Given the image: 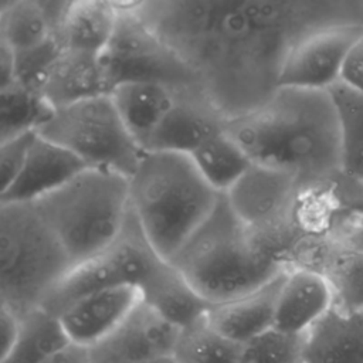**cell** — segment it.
Returning <instances> with one entry per match:
<instances>
[{
    "label": "cell",
    "mask_w": 363,
    "mask_h": 363,
    "mask_svg": "<svg viewBox=\"0 0 363 363\" xmlns=\"http://www.w3.org/2000/svg\"><path fill=\"white\" fill-rule=\"evenodd\" d=\"M119 18L116 1H71L57 40L62 50L101 57L109 45Z\"/></svg>",
    "instance_id": "cell-22"
},
{
    "label": "cell",
    "mask_w": 363,
    "mask_h": 363,
    "mask_svg": "<svg viewBox=\"0 0 363 363\" xmlns=\"http://www.w3.org/2000/svg\"><path fill=\"white\" fill-rule=\"evenodd\" d=\"M241 346L216 335L204 320L183 330L177 357L182 363H240Z\"/></svg>",
    "instance_id": "cell-29"
},
{
    "label": "cell",
    "mask_w": 363,
    "mask_h": 363,
    "mask_svg": "<svg viewBox=\"0 0 363 363\" xmlns=\"http://www.w3.org/2000/svg\"><path fill=\"white\" fill-rule=\"evenodd\" d=\"M286 271L262 288L238 299L211 305L204 323L223 339L238 346L274 328L277 302Z\"/></svg>",
    "instance_id": "cell-17"
},
{
    "label": "cell",
    "mask_w": 363,
    "mask_h": 363,
    "mask_svg": "<svg viewBox=\"0 0 363 363\" xmlns=\"http://www.w3.org/2000/svg\"><path fill=\"white\" fill-rule=\"evenodd\" d=\"M37 133L67 149L88 167L128 179L146 153L129 133L109 94L54 109Z\"/></svg>",
    "instance_id": "cell-7"
},
{
    "label": "cell",
    "mask_w": 363,
    "mask_h": 363,
    "mask_svg": "<svg viewBox=\"0 0 363 363\" xmlns=\"http://www.w3.org/2000/svg\"><path fill=\"white\" fill-rule=\"evenodd\" d=\"M135 13L187 65L225 121L262 106L284 61L309 31L363 20V3L329 0H152Z\"/></svg>",
    "instance_id": "cell-1"
},
{
    "label": "cell",
    "mask_w": 363,
    "mask_h": 363,
    "mask_svg": "<svg viewBox=\"0 0 363 363\" xmlns=\"http://www.w3.org/2000/svg\"><path fill=\"white\" fill-rule=\"evenodd\" d=\"M363 34V20H340L315 28L289 50L278 88L328 91L339 82L347 51Z\"/></svg>",
    "instance_id": "cell-11"
},
{
    "label": "cell",
    "mask_w": 363,
    "mask_h": 363,
    "mask_svg": "<svg viewBox=\"0 0 363 363\" xmlns=\"http://www.w3.org/2000/svg\"><path fill=\"white\" fill-rule=\"evenodd\" d=\"M299 267L316 269L329 279L336 306L363 311V251L312 244Z\"/></svg>",
    "instance_id": "cell-23"
},
{
    "label": "cell",
    "mask_w": 363,
    "mask_h": 363,
    "mask_svg": "<svg viewBox=\"0 0 363 363\" xmlns=\"http://www.w3.org/2000/svg\"><path fill=\"white\" fill-rule=\"evenodd\" d=\"M176 89L150 82L130 81L115 85L109 95L135 142L147 152L150 140L172 108Z\"/></svg>",
    "instance_id": "cell-21"
},
{
    "label": "cell",
    "mask_w": 363,
    "mask_h": 363,
    "mask_svg": "<svg viewBox=\"0 0 363 363\" xmlns=\"http://www.w3.org/2000/svg\"><path fill=\"white\" fill-rule=\"evenodd\" d=\"M71 342L60 319L43 308L20 318V335L0 363H45Z\"/></svg>",
    "instance_id": "cell-26"
},
{
    "label": "cell",
    "mask_w": 363,
    "mask_h": 363,
    "mask_svg": "<svg viewBox=\"0 0 363 363\" xmlns=\"http://www.w3.org/2000/svg\"><path fill=\"white\" fill-rule=\"evenodd\" d=\"M55 38L44 0H1L0 43L14 55L33 51Z\"/></svg>",
    "instance_id": "cell-24"
},
{
    "label": "cell",
    "mask_w": 363,
    "mask_h": 363,
    "mask_svg": "<svg viewBox=\"0 0 363 363\" xmlns=\"http://www.w3.org/2000/svg\"><path fill=\"white\" fill-rule=\"evenodd\" d=\"M303 337L271 328L241 346L240 363H302Z\"/></svg>",
    "instance_id": "cell-30"
},
{
    "label": "cell",
    "mask_w": 363,
    "mask_h": 363,
    "mask_svg": "<svg viewBox=\"0 0 363 363\" xmlns=\"http://www.w3.org/2000/svg\"><path fill=\"white\" fill-rule=\"evenodd\" d=\"M163 258L142 233L132 210L115 244L98 257L75 267L47 296L41 308L54 316L79 299L119 285L135 288Z\"/></svg>",
    "instance_id": "cell-9"
},
{
    "label": "cell",
    "mask_w": 363,
    "mask_h": 363,
    "mask_svg": "<svg viewBox=\"0 0 363 363\" xmlns=\"http://www.w3.org/2000/svg\"><path fill=\"white\" fill-rule=\"evenodd\" d=\"M45 363H91L88 349L69 345L52 357H50Z\"/></svg>",
    "instance_id": "cell-34"
},
{
    "label": "cell",
    "mask_w": 363,
    "mask_h": 363,
    "mask_svg": "<svg viewBox=\"0 0 363 363\" xmlns=\"http://www.w3.org/2000/svg\"><path fill=\"white\" fill-rule=\"evenodd\" d=\"M72 269L31 203H0V305L23 318L41 308Z\"/></svg>",
    "instance_id": "cell-6"
},
{
    "label": "cell",
    "mask_w": 363,
    "mask_h": 363,
    "mask_svg": "<svg viewBox=\"0 0 363 363\" xmlns=\"http://www.w3.org/2000/svg\"><path fill=\"white\" fill-rule=\"evenodd\" d=\"M142 363H182V362L177 357V354H164V356L149 359V360L142 362Z\"/></svg>",
    "instance_id": "cell-36"
},
{
    "label": "cell",
    "mask_w": 363,
    "mask_h": 363,
    "mask_svg": "<svg viewBox=\"0 0 363 363\" xmlns=\"http://www.w3.org/2000/svg\"><path fill=\"white\" fill-rule=\"evenodd\" d=\"M37 132H26L16 138H11L0 143V173H1V190L9 189L18 177L30 149L33 146Z\"/></svg>",
    "instance_id": "cell-31"
},
{
    "label": "cell",
    "mask_w": 363,
    "mask_h": 363,
    "mask_svg": "<svg viewBox=\"0 0 363 363\" xmlns=\"http://www.w3.org/2000/svg\"><path fill=\"white\" fill-rule=\"evenodd\" d=\"M301 193L289 174L252 164L224 196L262 242L296 267L308 244L298 224Z\"/></svg>",
    "instance_id": "cell-8"
},
{
    "label": "cell",
    "mask_w": 363,
    "mask_h": 363,
    "mask_svg": "<svg viewBox=\"0 0 363 363\" xmlns=\"http://www.w3.org/2000/svg\"><path fill=\"white\" fill-rule=\"evenodd\" d=\"M0 335H1V354L4 359L14 347L20 335V318L9 308L0 305Z\"/></svg>",
    "instance_id": "cell-33"
},
{
    "label": "cell",
    "mask_w": 363,
    "mask_h": 363,
    "mask_svg": "<svg viewBox=\"0 0 363 363\" xmlns=\"http://www.w3.org/2000/svg\"><path fill=\"white\" fill-rule=\"evenodd\" d=\"M339 84L363 92V34L353 43L340 69Z\"/></svg>",
    "instance_id": "cell-32"
},
{
    "label": "cell",
    "mask_w": 363,
    "mask_h": 363,
    "mask_svg": "<svg viewBox=\"0 0 363 363\" xmlns=\"http://www.w3.org/2000/svg\"><path fill=\"white\" fill-rule=\"evenodd\" d=\"M182 336V329L140 302L108 337L88 349V353L91 363H142L176 354Z\"/></svg>",
    "instance_id": "cell-12"
},
{
    "label": "cell",
    "mask_w": 363,
    "mask_h": 363,
    "mask_svg": "<svg viewBox=\"0 0 363 363\" xmlns=\"http://www.w3.org/2000/svg\"><path fill=\"white\" fill-rule=\"evenodd\" d=\"M225 118L216 109L200 86L176 89V98L155 132L147 152L190 155L206 139L221 132Z\"/></svg>",
    "instance_id": "cell-13"
},
{
    "label": "cell",
    "mask_w": 363,
    "mask_h": 363,
    "mask_svg": "<svg viewBox=\"0 0 363 363\" xmlns=\"http://www.w3.org/2000/svg\"><path fill=\"white\" fill-rule=\"evenodd\" d=\"M31 204L75 268L105 252L122 234L130 213L129 179L86 167Z\"/></svg>",
    "instance_id": "cell-5"
},
{
    "label": "cell",
    "mask_w": 363,
    "mask_h": 363,
    "mask_svg": "<svg viewBox=\"0 0 363 363\" xmlns=\"http://www.w3.org/2000/svg\"><path fill=\"white\" fill-rule=\"evenodd\" d=\"M302 363H363V311L333 305L305 333Z\"/></svg>",
    "instance_id": "cell-20"
},
{
    "label": "cell",
    "mask_w": 363,
    "mask_h": 363,
    "mask_svg": "<svg viewBox=\"0 0 363 363\" xmlns=\"http://www.w3.org/2000/svg\"><path fill=\"white\" fill-rule=\"evenodd\" d=\"M335 305L329 279L308 267H292L284 278L275 311L274 328L305 335Z\"/></svg>",
    "instance_id": "cell-15"
},
{
    "label": "cell",
    "mask_w": 363,
    "mask_h": 363,
    "mask_svg": "<svg viewBox=\"0 0 363 363\" xmlns=\"http://www.w3.org/2000/svg\"><path fill=\"white\" fill-rule=\"evenodd\" d=\"M189 156L203 179L220 194H225L252 166L224 129L206 139Z\"/></svg>",
    "instance_id": "cell-25"
},
{
    "label": "cell",
    "mask_w": 363,
    "mask_h": 363,
    "mask_svg": "<svg viewBox=\"0 0 363 363\" xmlns=\"http://www.w3.org/2000/svg\"><path fill=\"white\" fill-rule=\"evenodd\" d=\"M0 143L26 132H37L54 112L43 95L13 82L0 88Z\"/></svg>",
    "instance_id": "cell-28"
},
{
    "label": "cell",
    "mask_w": 363,
    "mask_h": 363,
    "mask_svg": "<svg viewBox=\"0 0 363 363\" xmlns=\"http://www.w3.org/2000/svg\"><path fill=\"white\" fill-rule=\"evenodd\" d=\"M224 130L252 164L289 174L302 191L342 174L339 123L328 91L278 88L262 106L225 121Z\"/></svg>",
    "instance_id": "cell-2"
},
{
    "label": "cell",
    "mask_w": 363,
    "mask_h": 363,
    "mask_svg": "<svg viewBox=\"0 0 363 363\" xmlns=\"http://www.w3.org/2000/svg\"><path fill=\"white\" fill-rule=\"evenodd\" d=\"M139 303L138 288L119 285L79 299L58 319L71 345L91 349L108 337Z\"/></svg>",
    "instance_id": "cell-14"
},
{
    "label": "cell",
    "mask_w": 363,
    "mask_h": 363,
    "mask_svg": "<svg viewBox=\"0 0 363 363\" xmlns=\"http://www.w3.org/2000/svg\"><path fill=\"white\" fill-rule=\"evenodd\" d=\"M118 6V24L102 54L111 89L130 81L160 82L173 88L199 86L187 65L135 13L132 1Z\"/></svg>",
    "instance_id": "cell-10"
},
{
    "label": "cell",
    "mask_w": 363,
    "mask_h": 363,
    "mask_svg": "<svg viewBox=\"0 0 363 363\" xmlns=\"http://www.w3.org/2000/svg\"><path fill=\"white\" fill-rule=\"evenodd\" d=\"M14 82V54L0 43V88Z\"/></svg>",
    "instance_id": "cell-35"
},
{
    "label": "cell",
    "mask_w": 363,
    "mask_h": 363,
    "mask_svg": "<svg viewBox=\"0 0 363 363\" xmlns=\"http://www.w3.org/2000/svg\"><path fill=\"white\" fill-rule=\"evenodd\" d=\"M169 262L210 305L245 296L292 268L238 218L224 194Z\"/></svg>",
    "instance_id": "cell-3"
},
{
    "label": "cell",
    "mask_w": 363,
    "mask_h": 363,
    "mask_svg": "<svg viewBox=\"0 0 363 363\" xmlns=\"http://www.w3.org/2000/svg\"><path fill=\"white\" fill-rule=\"evenodd\" d=\"M138 291L142 303L182 330L201 323L211 306L166 259L150 271Z\"/></svg>",
    "instance_id": "cell-18"
},
{
    "label": "cell",
    "mask_w": 363,
    "mask_h": 363,
    "mask_svg": "<svg viewBox=\"0 0 363 363\" xmlns=\"http://www.w3.org/2000/svg\"><path fill=\"white\" fill-rule=\"evenodd\" d=\"M86 167L75 155L37 133L18 177L9 189L0 191V203H33Z\"/></svg>",
    "instance_id": "cell-16"
},
{
    "label": "cell",
    "mask_w": 363,
    "mask_h": 363,
    "mask_svg": "<svg viewBox=\"0 0 363 363\" xmlns=\"http://www.w3.org/2000/svg\"><path fill=\"white\" fill-rule=\"evenodd\" d=\"M111 92L102 55L62 50L47 72L40 94L54 108Z\"/></svg>",
    "instance_id": "cell-19"
},
{
    "label": "cell",
    "mask_w": 363,
    "mask_h": 363,
    "mask_svg": "<svg viewBox=\"0 0 363 363\" xmlns=\"http://www.w3.org/2000/svg\"><path fill=\"white\" fill-rule=\"evenodd\" d=\"M339 123L342 174L363 180V92L342 84L328 89Z\"/></svg>",
    "instance_id": "cell-27"
},
{
    "label": "cell",
    "mask_w": 363,
    "mask_h": 363,
    "mask_svg": "<svg viewBox=\"0 0 363 363\" xmlns=\"http://www.w3.org/2000/svg\"><path fill=\"white\" fill-rule=\"evenodd\" d=\"M221 196L183 153L146 152L129 179L130 210L146 240L166 261L208 218Z\"/></svg>",
    "instance_id": "cell-4"
}]
</instances>
